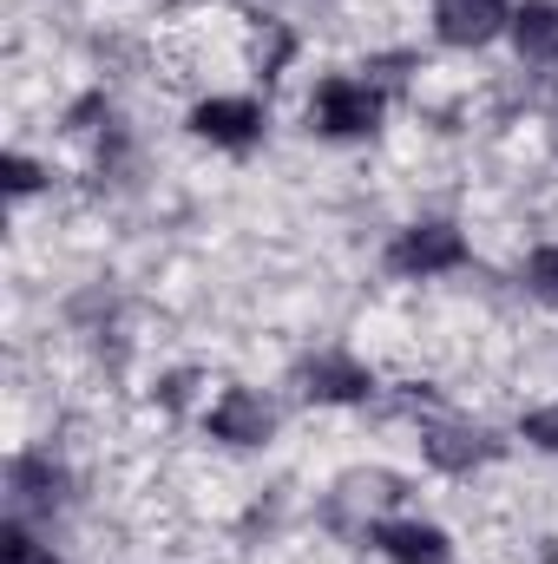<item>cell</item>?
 Listing matches in <instances>:
<instances>
[{
	"mask_svg": "<svg viewBox=\"0 0 558 564\" xmlns=\"http://www.w3.org/2000/svg\"><path fill=\"white\" fill-rule=\"evenodd\" d=\"M309 126H315L322 139H368V132L382 126V93H375L368 79L335 73V79L315 86V99H309Z\"/></svg>",
	"mask_w": 558,
	"mask_h": 564,
	"instance_id": "6da1fadb",
	"label": "cell"
},
{
	"mask_svg": "<svg viewBox=\"0 0 558 564\" xmlns=\"http://www.w3.org/2000/svg\"><path fill=\"white\" fill-rule=\"evenodd\" d=\"M466 263V237L453 230V224H408L395 243H388V270L395 276H447V270H460Z\"/></svg>",
	"mask_w": 558,
	"mask_h": 564,
	"instance_id": "7a4b0ae2",
	"label": "cell"
},
{
	"mask_svg": "<svg viewBox=\"0 0 558 564\" xmlns=\"http://www.w3.org/2000/svg\"><path fill=\"white\" fill-rule=\"evenodd\" d=\"M420 453L440 473H473V466L500 459V440L486 426H466V421H427L420 426Z\"/></svg>",
	"mask_w": 558,
	"mask_h": 564,
	"instance_id": "3957f363",
	"label": "cell"
},
{
	"mask_svg": "<svg viewBox=\"0 0 558 564\" xmlns=\"http://www.w3.org/2000/svg\"><path fill=\"white\" fill-rule=\"evenodd\" d=\"M7 492H13V512H53V506H66L73 479L53 453H20L7 466Z\"/></svg>",
	"mask_w": 558,
	"mask_h": 564,
	"instance_id": "277c9868",
	"label": "cell"
},
{
	"mask_svg": "<svg viewBox=\"0 0 558 564\" xmlns=\"http://www.w3.org/2000/svg\"><path fill=\"white\" fill-rule=\"evenodd\" d=\"M302 394L322 401V408H355V401L375 394V375H368L355 355H315V361L302 368Z\"/></svg>",
	"mask_w": 558,
	"mask_h": 564,
	"instance_id": "5b68a950",
	"label": "cell"
},
{
	"mask_svg": "<svg viewBox=\"0 0 558 564\" xmlns=\"http://www.w3.org/2000/svg\"><path fill=\"white\" fill-rule=\"evenodd\" d=\"M270 433H277V414H270V401L250 394V388H230V394L211 408V440H224V446H264Z\"/></svg>",
	"mask_w": 558,
	"mask_h": 564,
	"instance_id": "8992f818",
	"label": "cell"
},
{
	"mask_svg": "<svg viewBox=\"0 0 558 564\" xmlns=\"http://www.w3.org/2000/svg\"><path fill=\"white\" fill-rule=\"evenodd\" d=\"M368 539H375V552L388 564H453L447 532H440V525H420V519H388V525H375Z\"/></svg>",
	"mask_w": 558,
	"mask_h": 564,
	"instance_id": "52a82bcc",
	"label": "cell"
},
{
	"mask_svg": "<svg viewBox=\"0 0 558 564\" xmlns=\"http://www.w3.org/2000/svg\"><path fill=\"white\" fill-rule=\"evenodd\" d=\"M191 132L211 139V144L244 151V144L264 132V106H257V99H204V106L191 112Z\"/></svg>",
	"mask_w": 558,
	"mask_h": 564,
	"instance_id": "ba28073f",
	"label": "cell"
},
{
	"mask_svg": "<svg viewBox=\"0 0 558 564\" xmlns=\"http://www.w3.org/2000/svg\"><path fill=\"white\" fill-rule=\"evenodd\" d=\"M513 46H519V59H533V66H558V7L552 0H526V7L513 13Z\"/></svg>",
	"mask_w": 558,
	"mask_h": 564,
	"instance_id": "9c48e42d",
	"label": "cell"
},
{
	"mask_svg": "<svg viewBox=\"0 0 558 564\" xmlns=\"http://www.w3.org/2000/svg\"><path fill=\"white\" fill-rule=\"evenodd\" d=\"M0 564H53V545H40L20 519L0 525Z\"/></svg>",
	"mask_w": 558,
	"mask_h": 564,
	"instance_id": "30bf717a",
	"label": "cell"
},
{
	"mask_svg": "<svg viewBox=\"0 0 558 564\" xmlns=\"http://www.w3.org/2000/svg\"><path fill=\"white\" fill-rule=\"evenodd\" d=\"M526 282H533V295H546V302H558V243H546V250H533V263H526Z\"/></svg>",
	"mask_w": 558,
	"mask_h": 564,
	"instance_id": "8fae6325",
	"label": "cell"
},
{
	"mask_svg": "<svg viewBox=\"0 0 558 564\" xmlns=\"http://www.w3.org/2000/svg\"><path fill=\"white\" fill-rule=\"evenodd\" d=\"M519 433H526L533 446H546V453H558V408H533V414L519 421Z\"/></svg>",
	"mask_w": 558,
	"mask_h": 564,
	"instance_id": "7c38bea8",
	"label": "cell"
},
{
	"mask_svg": "<svg viewBox=\"0 0 558 564\" xmlns=\"http://www.w3.org/2000/svg\"><path fill=\"white\" fill-rule=\"evenodd\" d=\"M7 191H13V197H33V191H40V164H33L26 151L7 158Z\"/></svg>",
	"mask_w": 558,
	"mask_h": 564,
	"instance_id": "4fadbf2b",
	"label": "cell"
}]
</instances>
